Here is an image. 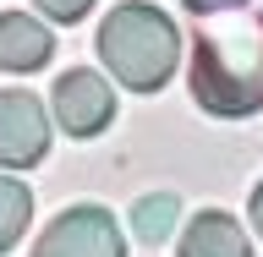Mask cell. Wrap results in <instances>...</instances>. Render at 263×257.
Here are the masks:
<instances>
[{
	"mask_svg": "<svg viewBox=\"0 0 263 257\" xmlns=\"http://www.w3.org/2000/svg\"><path fill=\"white\" fill-rule=\"evenodd\" d=\"M192 98L214 115L263 110V33L247 22H203L192 55Z\"/></svg>",
	"mask_w": 263,
	"mask_h": 257,
	"instance_id": "obj_1",
	"label": "cell"
},
{
	"mask_svg": "<svg viewBox=\"0 0 263 257\" xmlns=\"http://www.w3.org/2000/svg\"><path fill=\"white\" fill-rule=\"evenodd\" d=\"M99 61L126 82L132 93H154L176 77L181 61V33L176 22L148 6V0H121L104 22H99Z\"/></svg>",
	"mask_w": 263,
	"mask_h": 257,
	"instance_id": "obj_2",
	"label": "cell"
},
{
	"mask_svg": "<svg viewBox=\"0 0 263 257\" xmlns=\"http://www.w3.org/2000/svg\"><path fill=\"white\" fill-rule=\"evenodd\" d=\"M33 257H126V241L110 208H66L44 225Z\"/></svg>",
	"mask_w": 263,
	"mask_h": 257,
	"instance_id": "obj_3",
	"label": "cell"
},
{
	"mask_svg": "<svg viewBox=\"0 0 263 257\" xmlns=\"http://www.w3.org/2000/svg\"><path fill=\"white\" fill-rule=\"evenodd\" d=\"M49 153V115L22 88L0 93V170H33Z\"/></svg>",
	"mask_w": 263,
	"mask_h": 257,
	"instance_id": "obj_4",
	"label": "cell"
},
{
	"mask_svg": "<svg viewBox=\"0 0 263 257\" xmlns=\"http://www.w3.org/2000/svg\"><path fill=\"white\" fill-rule=\"evenodd\" d=\"M49 110L71 137H93L115 121V93L99 71H66L55 82V93H49Z\"/></svg>",
	"mask_w": 263,
	"mask_h": 257,
	"instance_id": "obj_5",
	"label": "cell"
},
{
	"mask_svg": "<svg viewBox=\"0 0 263 257\" xmlns=\"http://www.w3.org/2000/svg\"><path fill=\"white\" fill-rule=\"evenodd\" d=\"M55 55V33L28 11H0V66L6 71H39Z\"/></svg>",
	"mask_w": 263,
	"mask_h": 257,
	"instance_id": "obj_6",
	"label": "cell"
},
{
	"mask_svg": "<svg viewBox=\"0 0 263 257\" xmlns=\"http://www.w3.org/2000/svg\"><path fill=\"white\" fill-rule=\"evenodd\" d=\"M181 257H252V241L230 213H197L181 235Z\"/></svg>",
	"mask_w": 263,
	"mask_h": 257,
	"instance_id": "obj_7",
	"label": "cell"
},
{
	"mask_svg": "<svg viewBox=\"0 0 263 257\" xmlns=\"http://www.w3.org/2000/svg\"><path fill=\"white\" fill-rule=\"evenodd\" d=\"M28 219H33L28 186H22V181H11V175H0V252H11V246L22 241Z\"/></svg>",
	"mask_w": 263,
	"mask_h": 257,
	"instance_id": "obj_8",
	"label": "cell"
},
{
	"mask_svg": "<svg viewBox=\"0 0 263 257\" xmlns=\"http://www.w3.org/2000/svg\"><path fill=\"white\" fill-rule=\"evenodd\" d=\"M176 213H181V197L154 192V197H143V203L132 208V230H137L143 241H164V235L176 230Z\"/></svg>",
	"mask_w": 263,
	"mask_h": 257,
	"instance_id": "obj_9",
	"label": "cell"
},
{
	"mask_svg": "<svg viewBox=\"0 0 263 257\" xmlns=\"http://www.w3.org/2000/svg\"><path fill=\"white\" fill-rule=\"evenodd\" d=\"M33 6H39L49 22H77V16H88L93 0H33Z\"/></svg>",
	"mask_w": 263,
	"mask_h": 257,
	"instance_id": "obj_10",
	"label": "cell"
},
{
	"mask_svg": "<svg viewBox=\"0 0 263 257\" xmlns=\"http://www.w3.org/2000/svg\"><path fill=\"white\" fill-rule=\"evenodd\" d=\"M241 0H186V11H203V16H219V11H236Z\"/></svg>",
	"mask_w": 263,
	"mask_h": 257,
	"instance_id": "obj_11",
	"label": "cell"
},
{
	"mask_svg": "<svg viewBox=\"0 0 263 257\" xmlns=\"http://www.w3.org/2000/svg\"><path fill=\"white\" fill-rule=\"evenodd\" d=\"M247 208H252V230L263 235V181H258V192H252V203H247Z\"/></svg>",
	"mask_w": 263,
	"mask_h": 257,
	"instance_id": "obj_12",
	"label": "cell"
},
{
	"mask_svg": "<svg viewBox=\"0 0 263 257\" xmlns=\"http://www.w3.org/2000/svg\"><path fill=\"white\" fill-rule=\"evenodd\" d=\"M258 33H263V16H258Z\"/></svg>",
	"mask_w": 263,
	"mask_h": 257,
	"instance_id": "obj_13",
	"label": "cell"
}]
</instances>
